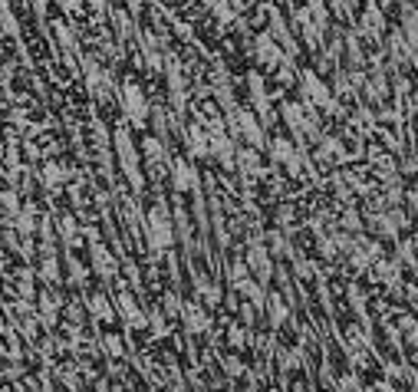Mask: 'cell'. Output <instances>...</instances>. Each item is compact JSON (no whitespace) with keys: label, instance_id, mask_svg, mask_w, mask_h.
<instances>
[{"label":"cell","instance_id":"9c48e42d","mask_svg":"<svg viewBox=\"0 0 418 392\" xmlns=\"http://www.w3.org/2000/svg\"><path fill=\"white\" fill-rule=\"evenodd\" d=\"M379 4H382V7H389V4H392V0H379Z\"/></svg>","mask_w":418,"mask_h":392},{"label":"cell","instance_id":"8992f818","mask_svg":"<svg viewBox=\"0 0 418 392\" xmlns=\"http://www.w3.org/2000/svg\"><path fill=\"white\" fill-rule=\"evenodd\" d=\"M149 234L155 238V244H168V241H171L168 218H165L162 211H152V214H149Z\"/></svg>","mask_w":418,"mask_h":392},{"label":"cell","instance_id":"3957f363","mask_svg":"<svg viewBox=\"0 0 418 392\" xmlns=\"http://www.w3.org/2000/svg\"><path fill=\"white\" fill-rule=\"evenodd\" d=\"M257 57L264 59L267 67H280L284 63V50L277 47V40L270 33H257Z\"/></svg>","mask_w":418,"mask_h":392},{"label":"cell","instance_id":"ba28073f","mask_svg":"<svg viewBox=\"0 0 418 392\" xmlns=\"http://www.w3.org/2000/svg\"><path fill=\"white\" fill-rule=\"evenodd\" d=\"M238 129L248 135L250 142H260V135H264V132H260V125L254 122V115H250V113H238Z\"/></svg>","mask_w":418,"mask_h":392},{"label":"cell","instance_id":"277c9868","mask_svg":"<svg viewBox=\"0 0 418 392\" xmlns=\"http://www.w3.org/2000/svg\"><path fill=\"white\" fill-rule=\"evenodd\" d=\"M171 178H175V185H178L181 192L198 188V168H195L191 162H175V168H171Z\"/></svg>","mask_w":418,"mask_h":392},{"label":"cell","instance_id":"52a82bcc","mask_svg":"<svg viewBox=\"0 0 418 392\" xmlns=\"http://www.w3.org/2000/svg\"><path fill=\"white\" fill-rule=\"evenodd\" d=\"M270 155H274V162H284V165H290L296 158L294 155V145L286 142V135H277L274 142H270Z\"/></svg>","mask_w":418,"mask_h":392},{"label":"cell","instance_id":"6da1fadb","mask_svg":"<svg viewBox=\"0 0 418 392\" xmlns=\"http://www.w3.org/2000/svg\"><path fill=\"white\" fill-rule=\"evenodd\" d=\"M300 93H303V103L313 105V109H333V96H330V86H326L320 76L313 73H303L300 76Z\"/></svg>","mask_w":418,"mask_h":392},{"label":"cell","instance_id":"5b68a950","mask_svg":"<svg viewBox=\"0 0 418 392\" xmlns=\"http://www.w3.org/2000/svg\"><path fill=\"white\" fill-rule=\"evenodd\" d=\"M122 99H125V109H129V115H132V122H142V119H145V99H142V89L129 83V86L122 89Z\"/></svg>","mask_w":418,"mask_h":392},{"label":"cell","instance_id":"7a4b0ae2","mask_svg":"<svg viewBox=\"0 0 418 392\" xmlns=\"http://www.w3.org/2000/svg\"><path fill=\"white\" fill-rule=\"evenodd\" d=\"M359 27H362V33L372 40L382 37V30H385V7H382L379 0H366V7H362V13H359Z\"/></svg>","mask_w":418,"mask_h":392}]
</instances>
